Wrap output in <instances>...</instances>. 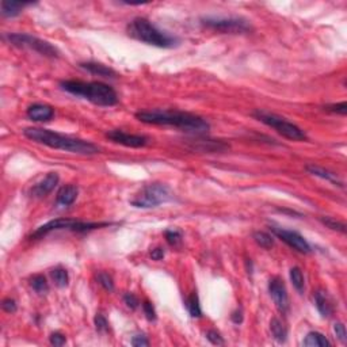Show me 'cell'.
<instances>
[{"label": "cell", "instance_id": "4316f807", "mask_svg": "<svg viewBox=\"0 0 347 347\" xmlns=\"http://www.w3.org/2000/svg\"><path fill=\"white\" fill-rule=\"evenodd\" d=\"M320 221H322L323 224L327 226V228H330V229L338 230V232H340V234H344V232H346V225H344L343 222L338 221V220H335V218L320 217Z\"/></svg>", "mask_w": 347, "mask_h": 347}, {"label": "cell", "instance_id": "836d02e7", "mask_svg": "<svg viewBox=\"0 0 347 347\" xmlns=\"http://www.w3.org/2000/svg\"><path fill=\"white\" fill-rule=\"evenodd\" d=\"M324 109H326L327 111H331V113H338L342 114V115H346L347 103L346 102H340V103H336V105H327Z\"/></svg>", "mask_w": 347, "mask_h": 347}, {"label": "cell", "instance_id": "8992f818", "mask_svg": "<svg viewBox=\"0 0 347 347\" xmlns=\"http://www.w3.org/2000/svg\"><path fill=\"white\" fill-rule=\"evenodd\" d=\"M252 115L258 121L264 124V125L276 129L285 138H289V140H293V141H304V140H306V134L304 133V130L294 125V124H292V122L286 121L284 117H280V115L266 111V110H256Z\"/></svg>", "mask_w": 347, "mask_h": 347}, {"label": "cell", "instance_id": "d4e9b609", "mask_svg": "<svg viewBox=\"0 0 347 347\" xmlns=\"http://www.w3.org/2000/svg\"><path fill=\"white\" fill-rule=\"evenodd\" d=\"M52 278L55 281L56 286L59 288H65L69 282V276H68V272L63 267H57L55 270H52Z\"/></svg>", "mask_w": 347, "mask_h": 347}, {"label": "cell", "instance_id": "3957f363", "mask_svg": "<svg viewBox=\"0 0 347 347\" xmlns=\"http://www.w3.org/2000/svg\"><path fill=\"white\" fill-rule=\"evenodd\" d=\"M61 88L72 95L87 99L96 106H114L118 103L117 92L109 84L101 82H80V80H67L61 82Z\"/></svg>", "mask_w": 347, "mask_h": 347}, {"label": "cell", "instance_id": "484cf974", "mask_svg": "<svg viewBox=\"0 0 347 347\" xmlns=\"http://www.w3.org/2000/svg\"><path fill=\"white\" fill-rule=\"evenodd\" d=\"M254 240H255L258 246H260L264 250H270L274 246V240H273L272 235L262 232V230L254 232Z\"/></svg>", "mask_w": 347, "mask_h": 347}, {"label": "cell", "instance_id": "d6986e66", "mask_svg": "<svg viewBox=\"0 0 347 347\" xmlns=\"http://www.w3.org/2000/svg\"><path fill=\"white\" fill-rule=\"evenodd\" d=\"M80 67L84 68L86 71H88L92 75L102 76V78H115L117 76L114 69L106 67V65H103L101 63H92V61H90V63H82Z\"/></svg>", "mask_w": 347, "mask_h": 347}, {"label": "cell", "instance_id": "8d00e7d4", "mask_svg": "<svg viewBox=\"0 0 347 347\" xmlns=\"http://www.w3.org/2000/svg\"><path fill=\"white\" fill-rule=\"evenodd\" d=\"M65 342H67V339H65V336L63 334H60V332H53L51 335V343L53 346H64Z\"/></svg>", "mask_w": 347, "mask_h": 347}, {"label": "cell", "instance_id": "277c9868", "mask_svg": "<svg viewBox=\"0 0 347 347\" xmlns=\"http://www.w3.org/2000/svg\"><path fill=\"white\" fill-rule=\"evenodd\" d=\"M126 31L129 37L158 48H172L178 42L175 37L158 29L145 18H134L126 27Z\"/></svg>", "mask_w": 347, "mask_h": 347}, {"label": "cell", "instance_id": "e575fe53", "mask_svg": "<svg viewBox=\"0 0 347 347\" xmlns=\"http://www.w3.org/2000/svg\"><path fill=\"white\" fill-rule=\"evenodd\" d=\"M124 302H125L126 306L130 308V310H136V308L140 305L138 298L134 296L133 293H126V294H124Z\"/></svg>", "mask_w": 347, "mask_h": 347}, {"label": "cell", "instance_id": "7402d4cb", "mask_svg": "<svg viewBox=\"0 0 347 347\" xmlns=\"http://www.w3.org/2000/svg\"><path fill=\"white\" fill-rule=\"evenodd\" d=\"M184 305H186L188 314L191 315L192 318H201L202 316V310H201V305H200V298H198V294H197L196 292L191 293V294L186 298Z\"/></svg>", "mask_w": 347, "mask_h": 347}, {"label": "cell", "instance_id": "ac0fdd59", "mask_svg": "<svg viewBox=\"0 0 347 347\" xmlns=\"http://www.w3.org/2000/svg\"><path fill=\"white\" fill-rule=\"evenodd\" d=\"M31 3L26 2H15V0H5L2 2V15L6 18H14L22 13V10Z\"/></svg>", "mask_w": 347, "mask_h": 347}, {"label": "cell", "instance_id": "f546056e", "mask_svg": "<svg viewBox=\"0 0 347 347\" xmlns=\"http://www.w3.org/2000/svg\"><path fill=\"white\" fill-rule=\"evenodd\" d=\"M94 323H95V328L99 332H107L109 331V323H107L106 318L102 314H96Z\"/></svg>", "mask_w": 347, "mask_h": 347}, {"label": "cell", "instance_id": "f35d334b", "mask_svg": "<svg viewBox=\"0 0 347 347\" xmlns=\"http://www.w3.org/2000/svg\"><path fill=\"white\" fill-rule=\"evenodd\" d=\"M151 258L153 260H162L164 258V250L162 247H156L151 251Z\"/></svg>", "mask_w": 347, "mask_h": 347}, {"label": "cell", "instance_id": "ba28073f", "mask_svg": "<svg viewBox=\"0 0 347 347\" xmlns=\"http://www.w3.org/2000/svg\"><path fill=\"white\" fill-rule=\"evenodd\" d=\"M208 29L225 34H242L251 31V25L247 19L239 17H206L201 19Z\"/></svg>", "mask_w": 347, "mask_h": 347}, {"label": "cell", "instance_id": "ab89813d", "mask_svg": "<svg viewBox=\"0 0 347 347\" xmlns=\"http://www.w3.org/2000/svg\"><path fill=\"white\" fill-rule=\"evenodd\" d=\"M230 319H232V322H234L235 324H240V323L243 322V312L240 310L235 311L234 314H232V316H230Z\"/></svg>", "mask_w": 347, "mask_h": 347}, {"label": "cell", "instance_id": "7c38bea8", "mask_svg": "<svg viewBox=\"0 0 347 347\" xmlns=\"http://www.w3.org/2000/svg\"><path fill=\"white\" fill-rule=\"evenodd\" d=\"M106 137L115 144H121V145L129 146V148H141V146H145L148 142V138L145 136L126 133L120 129L110 130L106 133Z\"/></svg>", "mask_w": 347, "mask_h": 347}, {"label": "cell", "instance_id": "44dd1931", "mask_svg": "<svg viewBox=\"0 0 347 347\" xmlns=\"http://www.w3.org/2000/svg\"><path fill=\"white\" fill-rule=\"evenodd\" d=\"M270 330H272L273 336H274V339H276L277 342L284 343L285 340L288 339V330H286V327H285L278 319L274 318L272 322H270Z\"/></svg>", "mask_w": 347, "mask_h": 347}, {"label": "cell", "instance_id": "5b68a950", "mask_svg": "<svg viewBox=\"0 0 347 347\" xmlns=\"http://www.w3.org/2000/svg\"><path fill=\"white\" fill-rule=\"evenodd\" d=\"M172 198L174 196L167 184L149 183L141 187V190L132 198L130 204L136 208L149 209V208H156L162 204L171 201Z\"/></svg>", "mask_w": 347, "mask_h": 347}, {"label": "cell", "instance_id": "4fadbf2b", "mask_svg": "<svg viewBox=\"0 0 347 347\" xmlns=\"http://www.w3.org/2000/svg\"><path fill=\"white\" fill-rule=\"evenodd\" d=\"M59 174L57 172H49L48 175L38 182L37 184H34L33 188H31V196L35 197V198H42V197H46L49 192L53 191V188L57 186L59 183Z\"/></svg>", "mask_w": 347, "mask_h": 347}, {"label": "cell", "instance_id": "2e32d148", "mask_svg": "<svg viewBox=\"0 0 347 347\" xmlns=\"http://www.w3.org/2000/svg\"><path fill=\"white\" fill-rule=\"evenodd\" d=\"M315 305L318 308L319 314L322 315L323 318H330L331 315L334 314V306L331 304L330 298L327 297L326 292L318 290L315 293Z\"/></svg>", "mask_w": 347, "mask_h": 347}, {"label": "cell", "instance_id": "8fae6325", "mask_svg": "<svg viewBox=\"0 0 347 347\" xmlns=\"http://www.w3.org/2000/svg\"><path fill=\"white\" fill-rule=\"evenodd\" d=\"M268 292H270V296H272L273 301L277 305L278 311L282 314H286L289 311V297L284 281L278 277L272 278L268 282Z\"/></svg>", "mask_w": 347, "mask_h": 347}, {"label": "cell", "instance_id": "f1b7e54d", "mask_svg": "<svg viewBox=\"0 0 347 347\" xmlns=\"http://www.w3.org/2000/svg\"><path fill=\"white\" fill-rule=\"evenodd\" d=\"M164 236H166V240H167L168 244L172 247H178L182 243V234H180L179 230L168 229L166 230Z\"/></svg>", "mask_w": 347, "mask_h": 347}, {"label": "cell", "instance_id": "9c48e42d", "mask_svg": "<svg viewBox=\"0 0 347 347\" xmlns=\"http://www.w3.org/2000/svg\"><path fill=\"white\" fill-rule=\"evenodd\" d=\"M107 224H96V222H83L78 221V220H72V218H57V220H52V221L46 222L42 226H40L33 235L31 238L37 239L45 236L49 232H53V230H60V229H69L75 230V232H87V230L96 229V228H101V226H105Z\"/></svg>", "mask_w": 347, "mask_h": 347}, {"label": "cell", "instance_id": "d590c367", "mask_svg": "<svg viewBox=\"0 0 347 347\" xmlns=\"http://www.w3.org/2000/svg\"><path fill=\"white\" fill-rule=\"evenodd\" d=\"M2 308H3V311H6L7 314H15L18 310L17 301L13 300V298H5L3 302H2Z\"/></svg>", "mask_w": 347, "mask_h": 347}, {"label": "cell", "instance_id": "5bb4252c", "mask_svg": "<svg viewBox=\"0 0 347 347\" xmlns=\"http://www.w3.org/2000/svg\"><path fill=\"white\" fill-rule=\"evenodd\" d=\"M27 117L33 121L46 122L51 121L55 115V110L49 105H42V103H34L27 107Z\"/></svg>", "mask_w": 347, "mask_h": 347}, {"label": "cell", "instance_id": "cb8c5ba5", "mask_svg": "<svg viewBox=\"0 0 347 347\" xmlns=\"http://www.w3.org/2000/svg\"><path fill=\"white\" fill-rule=\"evenodd\" d=\"M30 286L33 288V290L38 294H46L49 292V285L46 282V278L44 276H34L30 280Z\"/></svg>", "mask_w": 347, "mask_h": 347}, {"label": "cell", "instance_id": "52a82bcc", "mask_svg": "<svg viewBox=\"0 0 347 347\" xmlns=\"http://www.w3.org/2000/svg\"><path fill=\"white\" fill-rule=\"evenodd\" d=\"M6 38L14 46H18V48H29V49H33L34 52H37V53L45 56V57H49V59H57L60 55L57 48H55L52 44H49L48 41H44L41 38L30 35V34L14 33L6 35Z\"/></svg>", "mask_w": 347, "mask_h": 347}, {"label": "cell", "instance_id": "1f68e13d", "mask_svg": "<svg viewBox=\"0 0 347 347\" xmlns=\"http://www.w3.org/2000/svg\"><path fill=\"white\" fill-rule=\"evenodd\" d=\"M206 339H208L212 344H216V346H222V344L225 343L221 335L218 334L217 331H214V330H209L208 332H206Z\"/></svg>", "mask_w": 347, "mask_h": 347}, {"label": "cell", "instance_id": "9a60e30c", "mask_svg": "<svg viewBox=\"0 0 347 347\" xmlns=\"http://www.w3.org/2000/svg\"><path fill=\"white\" fill-rule=\"evenodd\" d=\"M78 192H79L78 186H75V184H65V186H63V187L59 190V192H57L56 201H57V204L61 206H69L76 201Z\"/></svg>", "mask_w": 347, "mask_h": 347}, {"label": "cell", "instance_id": "7a4b0ae2", "mask_svg": "<svg viewBox=\"0 0 347 347\" xmlns=\"http://www.w3.org/2000/svg\"><path fill=\"white\" fill-rule=\"evenodd\" d=\"M26 137L38 144L53 148V149H61V151L78 153V155H95L99 153V148L86 140L69 137L64 134L56 133L53 130L44 129V128H26L23 130Z\"/></svg>", "mask_w": 347, "mask_h": 347}, {"label": "cell", "instance_id": "83f0119b", "mask_svg": "<svg viewBox=\"0 0 347 347\" xmlns=\"http://www.w3.org/2000/svg\"><path fill=\"white\" fill-rule=\"evenodd\" d=\"M98 282H99V285H101L102 288L106 289L107 292H113L114 290V281L113 278H111V276H109L107 273L105 272H101L98 273Z\"/></svg>", "mask_w": 347, "mask_h": 347}, {"label": "cell", "instance_id": "603a6c76", "mask_svg": "<svg viewBox=\"0 0 347 347\" xmlns=\"http://www.w3.org/2000/svg\"><path fill=\"white\" fill-rule=\"evenodd\" d=\"M290 280H292L293 286L296 288L298 293H304V288H305V281H304V276L300 267H292L290 270Z\"/></svg>", "mask_w": 347, "mask_h": 347}, {"label": "cell", "instance_id": "4dcf8cb0", "mask_svg": "<svg viewBox=\"0 0 347 347\" xmlns=\"http://www.w3.org/2000/svg\"><path fill=\"white\" fill-rule=\"evenodd\" d=\"M142 311H144V315H145V318L148 319L149 322H155L156 311H155V306L152 305V302H149V301L142 302Z\"/></svg>", "mask_w": 347, "mask_h": 347}, {"label": "cell", "instance_id": "ffe728a7", "mask_svg": "<svg viewBox=\"0 0 347 347\" xmlns=\"http://www.w3.org/2000/svg\"><path fill=\"white\" fill-rule=\"evenodd\" d=\"M302 344L305 347H330L331 342L320 332L312 331V332L306 335Z\"/></svg>", "mask_w": 347, "mask_h": 347}, {"label": "cell", "instance_id": "30bf717a", "mask_svg": "<svg viewBox=\"0 0 347 347\" xmlns=\"http://www.w3.org/2000/svg\"><path fill=\"white\" fill-rule=\"evenodd\" d=\"M272 232L282 242L286 243L289 247H292L293 250L301 252V254H310L311 252L310 243L306 242L298 232L285 229V228H278V226H272Z\"/></svg>", "mask_w": 347, "mask_h": 347}, {"label": "cell", "instance_id": "6da1fadb", "mask_svg": "<svg viewBox=\"0 0 347 347\" xmlns=\"http://www.w3.org/2000/svg\"><path fill=\"white\" fill-rule=\"evenodd\" d=\"M138 121L149 125L174 126L188 133L202 134L209 130V124L200 115L176 110H151L136 113Z\"/></svg>", "mask_w": 347, "mask_h": 347}, {"label": "cell", "instance_id": "e0dca14e", "mask_svg": "<svg viewBox=\"0 0 347 347\" xmlns=\"http://www.w3.org/2000/svg\"><path fill=\"white\" fill-rule=\"evenodd\" d=\"M305 170L310 172V174H312V175L319 176V178H322V179H326L328 180V182H331V183L343 187V182L339 179V176L336 175V174H334V172L326 170V168L319 167V166H315V164H308L305 167Z\"/></svg>", "mask_w": 347, "mask_h": 347}, {"label": "cell", "instance_id": "74e56055", "mask_svg": "<svg viewBox=\"0 0 347 347\" xmlns=\"http://www.w3.org/2000/svg\"><path fill=\"white\" fill-rule=\"evenodd\" d=\"M132 344L136 347H140V346H148L149 344V342H148V339L144 336V335H137V336H134L133 339H132Z\"/></svg>", "mask_w": 347, "mask_h": 347}, {"label": "cell", "instance_id": "d6a6232c", "mask_svg": "<svg viewBox=\"0 0 347 347\" xmlns=\"http://www.w3.org/2000/svg\"><path fill=\"white\" fill-rule=\"evenodd\" d=\"M334 332L336 335V338L340 340L342 343L347 342V332H346V327L343 323H335L334 324Z\"/></svg>", "mask_w": 347, "mask_h": 347}]
</instances>
